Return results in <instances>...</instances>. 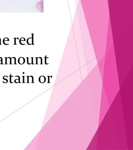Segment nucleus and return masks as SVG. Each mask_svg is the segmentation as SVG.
Wrapping results in <instances>:
<instances>
[{
	"label": "nucleus",
	"mask_w": 133,
	"mask_h": 150,
	"mask_svg": "<svg viewBox=\"0 0 133 150\" xmlns=\"http://www.w3.org/2000/svg\"><path fill=\"white\" fill-rule=\"evenodd\" d=\"M3 79H5V78H4V77H3ZM6 81H7H7H7V79H6Z\"/></svg>",
	"instance_id": "obj_2"
},
{
	"label": "nucleus",
	"mask_w": 133,
	"mask_h": 150,
	"mask_svg": "<svg viewBox=\"0 0 133 150\" xmlns=\"http://www.w3.org/2000/svg\"><path fill=\"white\" fill-rule=\"evenodd\" d=\"M39 81L40 82H41V83H44V82H45V77H44V78H42V76L40 77Z\"/></svg>",
	"instance_id": "obj_1"
}]
</instances>
